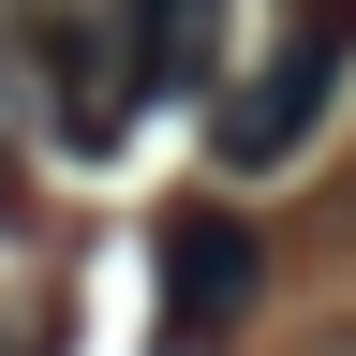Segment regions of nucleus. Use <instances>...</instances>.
I'll use <instances>...</instances> for the list:
<instances>
[{
  "instance_id": "obj_1",
  "label": "nucleus",
  "mask_w": 356,
  "mask_h": 356,
  "mask_svg": "<svg viewBox=\"0 0 356 356\" xmlns=\"http://www.w3.org/2000/svg\"><path fill=\"white\" fill-rule=\"evenodd\" d=\"M341 74H356V30L327 15V0H312V15L282 30V60H267V74L238 89V104L208 119V149L238 163V178H267V163H297L312 134H327V104H341Z\"/></svg>"
},
{
  "instance_id": "obj_2",
  "label": "nucleus",
  "mask_w": 356,
  "mask_h": 356,
  "mask_svg": "<svg viewBox=\"0 0 356 356\" xmlns=\"http://www.w3.org/2000/svg\"><path fill=\"white\" fill-rule=\"evenodd\" d=\"M30 60H44V134H60L74 163H104L134 134V60H119L104 0H44V15H30Z\"/></svg>"
},
{
  "instance_id": "obj_3",
  "label": "nucleus",
  "mask_w": 356,
  "mask_h": 356,
  "mask_svg": "<svg viewBox=\"0 0 356 356\" xmlns=\"http://www.w3.org/2000/svg\"><path fill=\"white\" fill-rule=\"evenodd\" d=\"M252 282H267V252L238 208H163V356H222Z\"/></svg>"
},
{
  "instance_id": "obj_4",
  "label": "nucleus",
  "mask_w": 356,
  "mask_h": 356,
  "mask_svg": "<svg viewBox=\"0 0 356 356\" xmlns=\"http://www.w3.org/2000/svg\"><path fill=\"white\" fill-rule=\"evenodd\" d=\"M104 30L134 60V104H178L208 74V44H222V0H104Z\"/></svg>"
},
{
  "instance_id": "obj_5",
  "label": "nucleus",
  "mask_w": 356,
  "mask_h": 356,
  "mask_svg": "<svg viewBox=\"0 0 356 356\" xmlns=\"http://www.w3.org/2000/svg\"><path fill=\"white\" fill-rule=\"evenodd\" d=\"M0 356H44V341H15V327H0Z\"/></svg>"
},
{
  "instance_id": "obj_6",
  "label": "nucleus",
  "mask_w": 356,
  "mask_h": 356,
  "mask_svg": "<svg viewBox=\"0 0 356 356\" xmlns=\"http://www.w3.org/2000/svg\"><path fill=\"white\" fill-rule=\"evenodd\" d=\"M312 356H356V327H341V341H312Z\"/></svg>"
}]
</instances>
